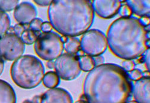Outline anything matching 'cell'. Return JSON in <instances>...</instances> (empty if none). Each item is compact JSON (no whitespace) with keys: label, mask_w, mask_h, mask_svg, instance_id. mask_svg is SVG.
Wrapping results in <instances>:
<instances>
[{"label":"cell","mask_w":150,"mask_h":103,"mask_svg":"<svg viewBox=\"0 0 150 103\" xmlns=\"http://www.w3.org/2000/svg\"><path fill=\"white\" fill-rule=\"evenodd\" d=\"M126 2L133 13L141 18H149V0H127Z\"/></svg>","instance_id":"obj_13"},{"label":"cell","mask_w":150,"mask_h":103,"mask_svg":"<svg viewBox=\"0 0 150 103\" xmlns=\"http://www.w3.org/2000/svg\"><path fill=\"white\" fill-rule=\"evenodd\" d=\"M127 74L129 79L134 81L138 80L143 77V72L139 69L134 68L129 72H127Z\"/></svg>","instance_id":"obj_21"},{"label":"cell","mask_w":150,"mask_h":103,"mask_svg":"<svg viewBox=\"0 0 150 103\" xmlns=\"http://www.w3.org/2000/svg\"><path fill=\"white\" fill-rule=\"evenodd\" d=\"M4 68V61L3 60V58L0 56V75L3 72Z\"/></svg>","instance_id":"obj_30"},{"label":"cell","mask_w":150,"mask_h":103,"mask_svg":"<svg viewBox=\"0 0 150 103\" xmlns=\"http://www.w3.org/2000/svg\"><path fill=\"white\" fill-rule=\"evenodd\" d=\"M74 103H88L87 101H83V100H79V101H78L76 102H75Z\"/></svg>","instance_id":"obj_32"},{"label":"cell","mask_w":150,"mask_h":103,"mask_svg":"<svg viewBox=\"0 0 150 103\" xmlns=\"http://www.w3.org/2000/svg\"><path fill=\"white\" fill-rule=\"evenodd\" d=\"M40 34V32L33 31L31 29H26L21 36V39L24 44L31 45L34 43L37 37Z\"/></svg>","instance_id":"obj_18"},{"label":"cell","mask_w":150,"mask_h":103,"mask_svg":"<svg viewBox=\"0 0 150 103\" xmlns=\"http://www.w3.org/2000/svg\"><path fill=\"white\" fill-rule=\"evenodd\" d=\"M149 48L142 55L141 59V60L142 61V62L145 63V67L148 71H149Z\"/></svg>","instance_id":"obj_25"},{"label":"cell","mask_w":150,"mask_h":103,"mask_svg":"<svg viewBox=\"0 0 150 103\" xmlns=\"http://www.w3.org/2000/svg\"><path fill=\"white\" fill-rule=\"evenodd\" d=\"M43 82V85L46 87L50 89L55 88L59 84V77L56 72L49 71L45 74Z\"/></svg>","instance_id":"obj_16"},{"label":"cell","mask_w":150,"mask_h":103,"mask_svg":"<svg viewBox=\"0 0 150 103\" xmlns=\"http://www.w3.org/2000/svg\"><path fill=\"white\" fill-rule=\"evenodd\" d=\"M48 17L58 32L75 37L88 31L95 15L90 0H54L48 8Z\"/></svg>","instance_id":"obj_3"},{"label":"cell","mask_w":150,"mask_h":103,"mask_svg":"<svg viewBox=\"0 0 150 103\" xmlns=\"http://www.w3.org/2000/svg\"><path fill=\"white\" fill-rule=\"evenodd\" d=\"M37 15V11L35 7L28 2H22L18 4L15 9L14 18L21 24H30Z\"/></svg>","instance_id":"obj_10"},{"label":"cell","mask_w":150,"mask_h":103,"mask_svg":"<svg viewBox=\"0 0 150 103\" xmlns=\"http://www.w3.org/2000/svg\"><path fill=\"white\" fill-rule=\"evenodd\" d=\"M54 68L60 78L66 81L76 79L82 71L78 56L68 53L62 54L56 59Z\"/></svg>","instance_id":"obj_7"},{"label":"cell","mask_w":150,"mask_h":103,"mask_svg":"<svg viewBox=\"0 0 150 103\" xmlns=\"http://www.w3.org/2000/svg\"><path fill=\"white\" fill-rule=\"evenodd\" d=\"M46 66L48 68L52 69L55 67V61H49L46 63Z\"/></svg>","instance_id":"obj_31"},{"label":"cell","mask_w":150,"mask_h":103,"mask_svg":"<svg viewBox=\"0 0 150 103\" xmlns=\"http://www.w3.org/2000/svg\"><path fill=\"white\" fill-rule=\"evenodd\" d=\"M128 103H137V102L136 101H131L129 102Z\"/></svg>","instance_id":"obj_33"},{"label":"cell","mask_w":150,"mask_h":103,"mask_svg":"<svg viewBox=\"0 0 150 103\" xmlns=\"http://www.w3.org/2000/svg\"><path fill=\"white\" fill-rule=\"evenodd\" d=\"M52 26L51 23L49 22H44L42 23V31H43V32H51L52 30Z\"/></svg>","instance_id":"obj_27"},{"label":"cell","mask_w":150,"mask_h":103,"mask_svg":"<svg viewBox=\"0 0 150 103\" xmlns=\"http://www.w3.org/2000/svg\"><path fill=\"white\" fill-rule=\"evenodd\" d=\"M10 75L13 82L19 87L31 89L38 86L45 75L42 62L37 57L25 55L12 63Z\"/></svg>","instance_id":"obj_4"},{"label":"cell","mask_w":150,"mask_h":103,"mask_svg":"<svg viewBox=\"0 0 150 103\" xmlns=\"http://www.w3.org/2000/svg\"><path fill=\"white\" fill-rule=\"evenodd\" d=\"M40 103H73V98L66 89L61 87L50 89L40 97Z\"/></svg>","instance_id":"obj_11"},{"label":"cell","mask_w":150,"mask_h":103,"mask_svg":"<svg viewBox=\"0 0 150 103\" xmlns=\"http://www.w3.org/2000/svg\"><path fill=\"white\" fill-rule=\"evenodd\" d=\"M10 19L6 12L0 10V38L7 34L10 28Z\"/></svg>","instance_id":"obj_19"},{"label":"cell","mask_w":150,"mask_h":103,"mask_svg":"<svg viewBox=\"0 0 150 103\" xmlns=\"http://www.w3.org/2000/svg\"><path fill=\"white\" fill-rule=\"evenodd\" d=\"M42 23L43 20L41 19L35 18L29 24L30 29L35 31L40 32V31H42Z\"/></svg>","instance_id":"obj_22"},{"label":"cell","mask_w":150,"mask_h":103,"mask_svg":"<svg viewBox=\"0 0 150 103\" xmlns=\"http://www.w3.org/2000/svg\"><path fill=\"white\" fill-rule=\"evenodd\" d=\"M122 68L126 72H129L134 69L136 63L133 61L132 60H124L121 63Z\"/></svg>","instance_id":"obj_24"},{"label":"cell","mask_w":150,"mask_h":103,"mask_svg":"<svg viewBox=\"0 0 150 103\" xmlns=\"http://www.w3.org/2000/svg\"><path fill=\"white\" fill-rule=\"evenodd\" d=\"M149 77H142L132 85V92L137 103H150Z\"/></svg>","instance_id":"obj_12"},{"label":"cell","mask_w":150,"mask_h":103,"mask_svg":"<svg viewBox=\"0 0 150 103\" xmlns=\"http://www.w3.org/2000/svg\"><path fill=\"white\" fill-rule=\"evenodd\" d=\"M25 47L21 37L7 33L0 38V56L7 61H16L24 53Z\"/></svg>","instance_id":"obj_8"},{"label":"cell","mask_w":150,"mask_h":103,"mask_svg":"<svg viewBox=\"0 0 150 103\" xmlns=\"http://www.w3.org/2000/svg\"><path fill=\"white\" fill-rule=\"evenodd\" d=\"M78 60L81 69L83 71H90L96 67L93 58L89 55H83L79 56H78Z\"/></svg>","instance_id":"obj_17"},{"label":"cell","mask_w":150,"mask_h":103,"mask_svg":"<svg viewBox=\"0 0 150 103\" xmlns=\"http://www.w3.org/2000/svg\"><path fill=\"white\" fill-rule=\"evenodd\" d=\"M26 27H25V25H22L21 23H18L15 25V27H13V31L14 33L18 37H21V35L22 33L24 32V31L25 30Z\"/></svg>","instance_id":"obj_26"},{"label":"cell","mask_w":150,"mask_h":103,"mask_svg":"<svg viewBox=\"0 0 150 103\" xmlns=\"http://www.w3.org/2000/svg\"><path fill=\"white\" fill-rule=\"evenodd\" d=\"M64 49L62 37L55 32L41 33L34 43L36 54L46 61L57 59Z\"/></svg>","instance_id":"obj_5"},{"label":"cell","mask_w":150,"mask_h":103,"mask_svg":"<svg viewBox=\"0 0 150 103\" xmlns=\"http://www.w3.org/2000/svg\"><path fill=\"white\" fill-rule=\"evenodd\" d=\"M106 38L108 45L115 56L133 60L141 57L149 48V25L134 16L120 18L109 26Z\"/></svg>","instance_id":"obj_2"},{"label":"cell","mask_w":150,"mask_h":103,"mask_svg":"<svg viewBox=\"0 0 150 103\" xmlns=\"http://www.w3.org/2000/svg\"><path fill=\"white\" fill-rule=\"evenodd\" d=\"M118 13L121 18L130 17L133 14L130 8L127 4H122Z\"/></svg>","instance_id":"obj_23"},{"label":"cell","mask_w":150,"mask_h":103,"mask_svg":"<svg viewBox=\"0 0 150 103\" xmlns=\"http://www.w3.org/2000/svg\"><path fill=\"white\" fill-rule=\"evenodd\" d=\"M64 47L68 54L74 55L78 53L81 49L80 40L76 37H62Z\"/></svg>","instance_id":"obj_15"},{"label":"cell","mask_w":150,"mask_h":103,"mask_svg":"<svg viewBox=\"0 0 150 103\" xmlns=\"http://www.w3.org/2000/svg\"><path fill=\"white\" fill-rule=\"evenodd\" d=\"M93 60H94L96 67L100 66V65H102V64L104 63L105 59L102 56L100 55V56H95V57H93Z\"/></svg>","instance_id":"obj_28"},{"label":"cell","mask_w":150,"mask_h":103,"mask_svg":"<svg viewBox=\"0 0 150 103\" xmlns=\"http://www.w3.org/2000/svg\"><path fill=\"white\" fill-rule=\"evenodd\" d=\"M80 42L81 50L91 57L100 56L108 47L106 35L96 29L88 30L84 33Z\"/></svg>","instance_id":"obj_6"},{"label":"cell","mask_w":150,"mask_h":103,"mask_svg":"<svg viewBox=\"0 0 150 103\" xmlns=\"http://www.w3.org/2000/svg\"><path fill=\"white\" fill-rule=\"evenodd\" d=\"M0 103H16L14 89L8 82L0 79Z\"/></svg>","instance_id":"obj_14"},{"label":"cell","mask_w":150,"mask_h":103,"mask_svg":"<svg viewBox=\"0 0 150 103\" xmlns=\"http://www.w3.org/2000/svg\"><path fill=\"white\" fill-rule=\"evenodd\" d=\"M19 4V1L18 0H13V1H3L0 0V10L3 11H10L16 8Z\"/></svg>","instance_id":"obj_20"},{"label":"cell","mask_w":150,"mask_h":103,"mask_svg":"<svg viewBox=\"0 0 150 103\" xmlns=\"http://www.w3.org/2000/svg\"><path fill=\"white\" fill-rule=\"evenodd\" d=\"M83 89L88 103H126L132 92V85L121 66L107 63L90 71Z\"/></svg>","instance_id":"obj_1"},{"label":"cell","mask_w":150,"mask_h":103,"mask_svg":"<svg viewBox=\"0 0 150 103\" xmlns=\"http://www.w3.org/2000/svg\"><path fill=\"white\" fill-rule=\"evenodd\" d=\"M119 0H94L92 1L94 11L104 19H110L114 17L119 12L122 5Z\"/></svg>","instance_id":"obj_9"},{"label":"cell","mask_w":150,"mask_h":103,"mask_svg":"<svg viewBox=\"0 0 150 103\" xmlns=\"http://www.w3.org/2000/svg\"><path fill=\"white\" fill-rule=\"evenodd\" d=\"M34 1L35 3L40 6H49L52 3V1H50V0H46V1H45V0L44 1H40V0L37 1V0H35Z\"/></svg>","instance_id":"obj_29"}]
</instances>
